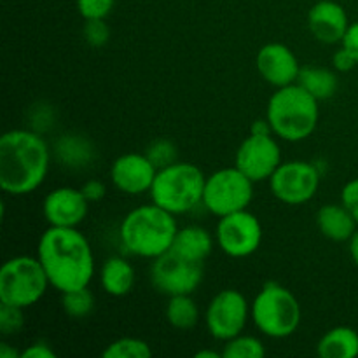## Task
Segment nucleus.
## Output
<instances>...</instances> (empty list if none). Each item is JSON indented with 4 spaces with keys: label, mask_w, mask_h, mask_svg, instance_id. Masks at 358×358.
Listing matches in <instances>:
<instances>
[{
    "label": "nucleus",
    "mask_w": 358,
    "mask_h": 358,
    "mask_svg": "<svg viewBox=\"0 0 358 358\" xmlns=\"http://www.w3.org/2000/svg\"><path fill=\"white\" fill-rule=\"evenodd\" d=\"M103 358H149L152 355L149 343L138 338H119L107 345Z\"/></svg>",
    "instance_id": "bb28decb"
},
{
    "label": "nucleus",
    "mask_w": 358,
    "mask_h": 358,
    "mask_svg": "<svg viewBox=\"0 0 358 358\" xmlns=\"http://www.w3.org/2000/svg\"><path fill=\"white\" fill-rule=\"evenodd\" d=\"M150 282L164 296L194 294L203 282V264L187 261L168 250L166 254L152 261Z\"/></svg>",
    "instance_id": "f8f14e48"
},
{
    "label": "nucleus",
    "mask_w": 358,
    "mask_h": 358,
    "mask_svg": "<svg viewBox=\"0 0 358 358\" xmlns=\"http://www.w3.org/2000/svg\"><path fill=\"white\" fill-rule=\"evenodd\" d=\"M178 226L173 213L156 203L142 205L126 213L119 226V236L126 252L142 259L161 257L171 248Z\"/></svg>",
    "instance_id": "7ed1b4c3"
},
{
    "label": "nucleus",
    "mask_w": 358,
    "mask_h": 358,
    "mask_svg": "<svg viewBox=\"0 0 358 358\" xmlns=\"http://www.w3.org/2000/svg\"><path fill=\"white\" fill-rule=\"evenodd\" d=\"M350 27L348 14L341 3L334 0H320L308 13V28L317 41L324 44H338Z\"/></svg>",
    "instance_id": "f3484780"
},
{
    "label": "nucleus",
    "mask_w": 358,
    "mask_h": 358,
    "mask_svg": "<svg viewBox=\"0 0 358 358\" xmlns=\"http://www.w3.org/2000/svg\"><path fill=\"white\" fill-rule=\"evenodd\" d=\"M322 358H355L358 357V332L355 329L339 325L322 336L317 345Z\"/></svg>",
    "instance_id": "4be33fe9"
},
{
    "label": "nucleus",
    "mask_w": 358,
    "mask_h": 358,
    "mask_svg": "<svg viewBox=\"0 0 358 358\" xmlns=\"http://www.w3.org/2000/svg\"><path fill=\"white\" fill-rule=\"evenodd\" d=\"M297 84L303 86L318 101L332 98L339 87L336 72L329 69H320V66H304V69H301Z\"/></svg>",
    "instance_id": "5701e85b"
},
{
    "label": "nucleus",
    "mask_w": 358,
    "mask_h": 358,
    "mask_svg": "<svg viewBox=\"0 0 358 358\" xmlns=\"http://www.w3.org/2000/svg\"><path fill=\"white\" fill-rule=\"evenodd\" d=\"M341 45L357 59L358 63V21L355 23H350L348 30H346L345 37H343Z\"/></svg>",
    "instance_id": "f704fd0d"
},
{
    "label": "nucleus",
    "mask_w": 358,
    "mask_h": 358,
    "mask_svg": "<svg viewBox=\"0 0 358 358\" xmlns=\"http://www.w3.org/2000/svg\"><path fill=\"white\" fill-rule=\"evenodd\" d=\"M217 247L233 259L255 254L262 243V224L248 210L229 213L219 219L215 229Z\"/></svg>",
    "instance_id": "9b49d317"
},
{
    "label": "nucleus",
    "mask_w": 358,
    "mask_h": 358,
    "mask_svg": "<svg viewBox=\"0 0 358 358\" xmlns=\"http://www.w3.org/2000/svg\"><path fill=\"white\" fill-rule=\"evenodd\" d=\"M145 154L147 157L152 161V164L157 168V170L170 166V164L177 163L178 161V152L175 143L164 138L154 140V142L149 145V149H147Z\"/></svg>",
    "instance_id": "cd10ccee"
},
{
    "label": "nucleus",
    "mask_w": 358,
    "mask_h": 358,
    "mask_svg": "<svg viewBox=\"0 0 358 358\" xmlns=\"http://www.w3.org/2000/svg\"><path fill=\"white\" fill-rule=\"evenodd\" d=\"M254 198V182L236 166L222 168L206 177L203 205L215 217L247 210Z\"/></svg>",
    "instance_id": "6e6552de"
},
{
    "label": "nucleus",
    "mask_w": 358,
    "mask_h": 358,
    "mask_svg": "<svg viewBox=\"0 0 358 358\" xmlns=\"http://www.w3.org/2000/svg\"><path fill=\"white\" fill-rule=\"evenodd\" d=\"M252 322L264 336L285 339L301 324V304L287 287L276 282L264 283L250 306Z\"/></svg>",
    "instance_id": "423d86ee"
},
{
    "label": "nucleus",
    "mask_w": 358,
    "mask_h": 358,
    "mask_svg": "<svg viewBox=\"0 0 358 358\" xmlns=\"http://www.w3.org/2000/svg\"><path fill=\"white\" fill-rule=\"evenodd\" d=\"M341 203L350 210L358 222V177L350 180L341 191Z\"/></svg>",
    "instance_id": "2f4dec72"
},
{
    "label": "nucleus",
    "mask_w": 358,
    "mask_h": 358,
    "mask_svg": "<svg viewBox=\"0 0 358 358\" xmlns=\"http://www.w3.org/2000/svg\"><path fill=\"white\" fill-rule=\"evenodd\" d=\"M350 255H352V259H353V262H355V264L358 266V229L355 231V234H353L352 238H350Z\"/></svg>",
    "instance_id": "58836bf2"
},
{
    "label": "nucleus",
    "mask_w": 358,
    "mask_h": 358,
    "mask_svg": "<svg viewBox=\"0 0 358 358\" xmlns=\"http://www.w3.org/2000/svg\"><path fill=\"white\" fill-rule=\"evenodd\" d=\"M266 117L275 136L280 140L301 142L317 129L320 107L317 98L296 83L285 87H276L268 101Z\"/></svg>",
    "instance_id": "20e7f679"
},
{
    "label": "nucleus",
    "mask_w": 358,
    "mask_h": 358,
    "mask_svg": "<svg viewBox=\"0 0 358 358\" xmlns=\"http://www.w3.org/2000/svg\"><path fill=\"white\" fill-rule=\"evenodd\" d=\"M21 358H56V353L45 343H34L21 352Z\"/></svg>",
    "instance_id": "c9c22d12"
},
{
    "label": "nucleus",
    "mask_w": 358,
    "mask_h": 358,
    "mask_svg": "<svg viewBox=\"0 0 358 358\" xmlns=\"http://www.w3.org/2000/svg\"><path fill=\"white\" fill-rule=\"evenodd\" d=\"M23 308L9 306V304L0 303V332L3 336L17 334L23 329Z\"/></svg>",
    "instance_id": "c756f323"
},
{
    "label": "nucleus",
    "mask_w": 358,
    "mask_h": 358,
    "mask_svg": "<svg viewBox=\"0 0 358 358\" xmlns=\"http://www.w3.org/2000/svg\"><path fill=\"white\" fill-rule=\"evenodd\" d=\"M80 191H83V194L86 196V199L90 203L101 201V199L105 198V194H107V187H105V184L101 180H96V178H91V180L84 182Z\"/></svg>",
    "instance_id": "473e14b6"
},
{
    "label": "nucleus",
    "mask_w": 358,
    "mask_h": 358,
    "mask_svg": "<svg viewBox=\"0 0 358 358\" xmlns=\"http://www.w3.org/2000/svg\"><path fill=\"white\" fill-rule=\"evenodd\" d=\"M100 283L108 296H126L135 287V268L124 257H108L100 269Z\"/></svg>",
    "instance_id": "aec40b11"
},
{
    "label": "nucleus",
    "mask_w": 358,
    "mask_h": 358,
    "mask_svg": "<svg viewBox=\"0 0 358 358\" xmlns=\"http://www.w3.org/2000/svg\"><path fill=\"white\" fill-rule=\"evenodd\" d=\"M170 250L187 261L203 264L213 250V236L201 226L178 227Z\"/></svg>",
    "instance_id": "6ab92c4d"
},
{
    "label": "nucleus",
    "mask_w": 358,
    "mask_h": 358,
    "mask_svg": "<svg viewBox=\"0 0 358 358\" xmlns=\"http://www.w3.org/2000/svg\"><path fill=\"white\" fill-rule=\"evenodd\" d=\"M250 315V304L243 294L236 289H224L215 294L206 308V329L213 339L226 343L243 334Z\"/></svg>",
    "instance_id": "9d476101"
},
{
    "label": "nucleus",
    "mask_w": 358,
    "mask_h": 358,
    "mask_svg": "<svg viewBox=\"0 0 358 358\" xmlns=\"http://www.w3.org/2000/svg\"><path fill=\"white\" fill-rule=\"evenodd\" d=\"M205 184V173L196 164L177 161L157 170L149 194L157 206L173 215H184L201 205Z\"/></svg>",
    "instance_id": "39448f33"
},
{
    "label": "nucleus",
    "mask_w": 358,
    "mask_h": 358,
    "mask_svg": "<svg viewBox=\"0 0 358 358\" xmlns=\"http://www.w3.org/2000/svg\"><path fill=\"white\" fill-rule=\"evenodd\" d=\"M355 65H358L357 59L353 58L343 45L341 49H338V51L334 52V56H332V66H334L338 72H350V70L355 69Z\"/></svg>",
    "instance_id": "72a5a7b5"
},
{
    "label": "nucleus",
    "mask_w": 358,
    "mask_h": 358,
    "mask_svg": "<svg viewBox=\"0 0 358 358\" xmlns=\"http://www.w3.org/2000/svg\"><path fill=\"white\" fill-rule=\"evenodd\" d=\"M157 168L147 154L128 152L119 156L112 163L110 178L115 189L129 196H138L149 192L156 178Z\"/></svg>",
    "instance_id": "4468645a"
},
{
    "label": "nucleus",
    "mask_w": 358,
    "mask_h": 358,
    "mask_svg": "<svg viewBox=\"0 0 358 358\" xmlns=\"http://www.w3.org/2000/svg\"><path fill=\"white\" fill-rule=\"evenodd\" d=\"M317 227L327 240L338 241H350V238L355 234L358 229V222L355 217L350 213V210L345 205H336V203H327L322 208H318L317 217Z\"/></svg>",
    "instance_id": "a211bd4d"
},
{
    "label": "nucleus",
    "mask_w": 358,
    "mask_h": 358,
    "mask_svg": "<svg viewBox=\"0 0 358 358\" xmlns=\"http://www.w3.org/2000/svg\"><path fill=\"white\" fill-rule=\"evenodd\" d=\"M257 70L268 84L275 87H285L297 83L301 65L289 45L269 42L259 49Z\"/></svg>",
    "instance_id": "dca6fc26"
},
{
    "label": "nucleus",
    "mask_w": 358,
    "mask_h": 358,
    "mask_svg": "<svg viewBox=\"0 0 358 358\" xmlns=\"http://www.w3.org/2000/svg\"><path fill=\"white\" fill-rule=\"evenodd\" d=\"M266 355V346L255 336L240 334L224 343V358H262Z\"/></svg>",
    "instance_id": "393cba45"
},
{
    "label": "nucleus",
    "mask_w": 358,
    "mask_h": 358,
    "mask_svg": "<svg viewBox=\"0 0 358 358\" xmlns=\"http://www.w3.org/2000/svg\"><path fill=\"white\" fill-rule=\"evenodd\" d=\"M196 358H220L222 357V352H213V350H201L194 355Z\"/></svg>",
    "instance_id": "ea45409f"
},
{
    "label": "nucleus",
    "mask_w": 358,
    "mask_h": 358,
    "mask_svg": "<svg viewBox=\"0 0 358 358\" xmlns=\"http://www.w3.org/2000/svg\"><path fill=\"white\" fill-rule=\"evenodd\" d=\"M62 306L66 317L80 320V318L90 317L94 311V296L87 287L72 290V292H65L63 294Z\"/></svg>",
    "instance_id": "a878e982"
},
{
    "label": "nucleus",
    "mask_w": 358,
    "mask_h": 358,
    "mask_svg": "<svg viewBox=\"0 0 358 358\" xmlns=\"http://www.w3.org/2000/svg\"><path fill=\"white\" fill-rule=\"evenodd\" d=\"M37 257L58 292L84 289L93 280V248L77 227L49 226L38 240Z\"/></svg>",
    "instance_id": "f257e3e1"
},
{
    "label": "nucleus",
    "mask_w": 358,
    "mask_h": 358,
    "mask_svg": "<svg viewBox=\"0 0 358 358\" xmlns=\"http://www.w3.org/2000/svg\"><path fill=\"white\" fill-rule=\"evenodd\" d=\"M250 133H255V135H275V133H273L271 124H269L268 117L254 121V124H252V128H250Z\"/></svg>",
    "instance_id": "e433bc0d"
},
{
    "label": "nucleus",
    "mask_w": 358,
    "mask_h": 358,
    "mask_svg": "<svg viewBox=\"0 0 358 358\" xmlns=\"http://www.w3.org/2000/svg\"><path fill=\"white\" fill-rule=\"evenodd\" d=\"M282 163V150L275 135L250 133L238 147L234 157V166L243 171L254 184L269 180Z\"/></svg>",
    "instance_id": "ddd939ff"
},
{
    "label": "nucleus",
    "mask_w": 358,
    "mask_h": 358,
    "mask_svg": "<svg viewBox=\"0 0 358 358\" xmlns=\"http://www.w3.org/2000/svg\"><path fill=\"white\" fill-rule=\"evenodd\" d=\"M56 157L59 163L66 168H73V170H80V168H87L96 157V150L94 145L80 135H63L59 136L56 142Z\"/></svg>",
    "instance_id": "412c9836"
},
{
    "label": "nucleus",
    "mask_w": 358,
    "mask_h": 358,
    "mask_svg": "<svg viewBox=\"0 0 358 358\" xmlns=\"http://www.w3.org/2000/svg\"><path fill=\"white\" fill-rule=\"evenodd\" d=\"M83 35L91 48H103L110 41V27L105 20H87L84 23Z\"/></svg>",
    "instance_id": "7c9ffc66"
},
{
    "label": "nucleus",
    "mask_w": 358,
    "mask_h": 358,
    "mask_svg": "<svg viewBox=\"0 0 358 358\" xmlns=\"http://www.w3.org/2000/svg\"><path fill=\"white\" fill-rule=\"evenodd\" d=\"M166 320L177 331H191L199 322V308L192 294L171 296L166 304Z\"/></svg>",
    "instance_id": "b1692460"
},
{
    "label": "nucleus",
    "mask_w": 358,
    "mask_h": 358,
    "mask_svg": "<svg viewBox=\"0 0 358 358\" xmlns=\"http://www.w3.org/2000/svg\"><path fill=\"white\" fill-rule=\"evenodd\" d=\"M322 173L308 161H285L269 178V189L285 205H304L317 194Z\"/></svg>",
    "instance_id": "1a4fd4ad"
},
{
    "label": "nucleus",
    "mask_w": 358,
    "mask_h": 358,
    "mask_svg": "<svg viewBox=\"0 0 358 358\" xmlns=\"http://www.w3.org/2000/svg\"><path fill=\"white\" fill-rule=\"evenodd\" d=\"M77 10L84 21L107 20L115 6V0H76Z\"/></svg>",
    "instance_id": "c85d7f7f"
},
{
    "label": "nucleus",
    "mask_w": 358,
    "mask_h": 358,
    "mask_svg": "<svg viewBox=\"0 0 358 358\" xmlns=\"http://www.w3.org/2000/svg\"><path fill=\"white\" fill-rule=\"evenodd\" d=\"M90 212V201L80 189L58 187L49 192L42 205V213L49 226L79 227Z\"/></svg>",
    "instance_id": "2eb2a0df"
},
{
    "label": "nucleus",
    "mask_w": 358,
    "mask_h": 358,
    "mask_svg": "<svg viewBox=\"0 0 358 358\" xmlns=\"http://www.w3.org/2000/svg\"><path fill=\"white\" fill-rule=\"evenodd\" d=\"M51 287L38 257L17 255L3 262L0 269V303L16 308L37 304Z\"/></svg>",
    "instance_id": "0eeeda50"
},
{
    "label": "nucleus",
    "mask_w": 358,
    "mask_h": 358,
    "mask_svg": "<svg viewBox=\"0 0 358 358\" xmlns=\"http://www.w3.org/2000/svg\"><path fill=\"white\" fill-rule=\"evenodd\" d=\"M49 164L51 150L41 133L17 128L0 138V187L6 194L37 191L48 177Z\"/></svg>",
    "instance_id": "f03ea898"
},
{
    "label": "nucleus",
    "mask_w": 358,
    "mask_h": 358,
    "mask_svg": "<svg viewBox=\"0 0 358 358\" xmlns=\"http://www.w3.org/2000/svg\"><path fill=\"white\" fill-rule=\"evenodd\" d=\"M0 358H21V352L10 348L7 343H0Z\"/></svg>",
    "instance_id": "4c0bfd02"
}]
</instances>
